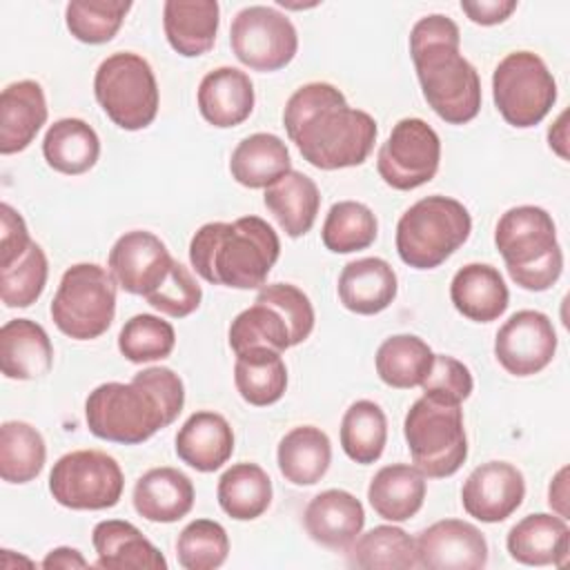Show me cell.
<instances>
[{"label": "cell", "mask_w": 570, "mask_h": 570, "mask_svg": "<svg viewBox=\"0 0 570 570\" xmlns=\"http://www.w3.org/2000/svg\"><path fill=\"white\" fill-rule=\"evenodd\" d=\"M40 566L47 570H53V568L73 570V568H89V561L80 554V550L60 546V548H53L51 552H47V557L42 559Z\"/></svg>", "instance_id": "51"}, {"label": "cell", "mask_w": 570, "mask_h": 570, "mask_svg": "<svg viewBox=\"0 0 570 570\" xmlns=\"http://www.w3.org/2000/svg\"><path fill=\"white\" fill-rule=\"evenodd\" d=\"M570 530L559 514L534 512L517 521L505 539V548L523 566H563L568 559Z\"/></svg>", "instance_id": "25"}, {"label": "cell", "mask_w": 570, "mask_h": 570, "mask_svg": "<svg viewBox=\"0 0 570 570\" xmlns=\"http://www.w3.org/2000/svg\"><path fill=\"white\" fill-rule=\"evenodd\" d=\"M463 13L481 27L505 22L517 9V0H461Z\"/></svg>", "instance_id": "50"}, {"label": "cell", "mask_w": 570, "mask_h": 570, "mask_svg": "<svg viewBox=\"0 0 570 570\" xmlns=\"http://www.w3.org/2000/svg\"><path fill=\"white\" fill-rule=\"evenodd\" d=\"M347 563L361 570H410L416 566V543L399 525H376L354 539Z\"/></svg>", "instance_id": "36"}, {"label": "cell", "mask_w": 570, "mask_h": 570, "mask_svg": "<svg viewBox=\"0 0 570 570\" xmlns=\"http://www.w3.org/2000/svg\"><path fill=\"white\" fill-rule=\"evenodd\" d=\"M31 245V236L24 218L9 205H0V263H7L22 254Z\"/></svg>", "instance_id": "49"}, {"label": "cell", "mask_w": 570, "mask_h": 570, "mask_svg": "<svg viewBox=\"0 0 570 570\" xmlns=\"http://www.w3.org/2000/svg\"><path fill=\"white\" fill-rule=\"evenodd\" d=\"M525 497V479L519 468L505 461H488L470 472L461 488L463 510L483 521H505Z\"/></svg>", "instance_id": "17"}, {"label": "cell", "mask_w": 570, "mask_h": 570, "mask_svg": "<svg viewBox=\"0 0 570 570\" xmlns=\"http://www.w3.org/2000/svg\"><path fill=\"white\" fill-rule=\"evenodd\" d=\"M116 281L96 263H76L65 269L51 301L56 327L76 341L102 336L116 316Z\"/></svg>", "instance_id": "8"}, {"label": "cell", "mask_w": 570, "mask_h": 570, "mask_svg": "<svg viewBox=\"0 0 570 570\" xmlns=\"http://www.w3.org/2000/svg\"><path fill=\"white\" fill-rule=\"evenodd\" d=\"M53 345L42 325L31 318H11L0 330V370L13 381H33L49 374Z\"/></svg>", "instance_id": "23"}, {"label": "cell", "mask_w": 570, "mask_h": 570, "mask_svg": "<svg viewBox=\"0 0 570 570\" xmlns=\"http://www.w3.org/2000/svg\"><path fill=\"white\" fill-rule=\"evenodd\" d=\"M96 568L102 570H165L163 552L129 521L107 519L94 525Z\"/></svg>", "instance_id": "19"}, {"label": "cell", "mask_w": 570, "mask_h": 570, "mask_svg": "<svg viewBox=\"0 0 570 570\" xmlns=\"http://www.w3.org/2000/svg\"><path fill=\"white\" fill-rule=\"evenodd\" d=\"M434 363L430 345L414 334H394L385 338L374 356L379 379L396 390L419 387Z\"/></svg>", "instance_id": "35"}, {"label": "cell", "mask_w": 570, "mask_h": 570, "mask_svg": "<svg viewBox=\"0 0 570 570\" xmlns=\"http://www.w3.org/2000/svg\"><path fill=\"white\" fill-rule=\"evenodd\" d=\"M548 503L561 519H568V468H561L554 474L548 488Z\"/></svg>", "instance_id": "52"}, {"label": "cell", "mask_w": 570, "mask_h": 570, "mask_svg": "<svg viewBox=\"0 0 570 570\" xmlns=\"http://www.w3.org/2000/svg\"><path fill=\"white\" fill-rule=\"evenodd\" d=\"M367 501L381 519L392 523L407 521L423 508L425 476L410 463L385 465L372 476Z\"/></svg>", "instance_id": "29"}, {"label": "cell", "mask_w": 570, "mask_h": 570, "mask_svg": "<svg viewBox=\"0 0 570 570\" xmlns=\"http://www.w3.org/2000/svg\"><path fill=\"white\" fill-rule=\"evenodd\" d=\"M85 421L94 436L122 445H138L176 419L165 403L136 376L131 383L109 381L89 392Z\"/></svg>", "instance_id": "5"}, {"label": "cell", "mask_w": 570, "mask_h": 570, "mask_svg": "<svg viewBox=\"0 0 570 570\" xmlns=\"http://www.w3.org/2000/svg\"><path fill=\"white\" fill-rule=\"evenodd\" d=\"M174 325L156 314L131 316L118 334V350L131 363L163 361L174 352Z\"/></svg>", "instance_id": "44"}, {"label": "cell", "mask_w": 570, "mask_h": 570, "mask_svg": "<svg viewBox=\"0 0 570 570\" xmlns=\"http://www.w3.org/2000/svg\"><path fill=\"white\" fill-rule=\"evenodd\" d=\"M229 347L234 354L247 350H272L283 354L292 347V336L283 314L263 301H254L252 307L243 309L229 325Z\"/></svg>", "instance_id": "40"}, {"label": "cell", "mask_w": 570, "mask_h": 570, "mask_svg": "<svg viewBox=\"0 0 570 570\" xmlns=\"http://www.w3.org/2000/svg\"><path fill=\"white\" fill-rule=\"evenodd\" d=\"M129 9V0H71L65 7V22L76 40L105 45L118 33Z\"/></svg>", "instance_id": "43"}, {"label": "cell", "mask_w": 570, "mask_h": 570, "mask_svg": "<svg viewBox=\"0 0 570 570\" xmlns=\"http://www.w3.org/2000/svg\"><path fill=\"white\" fill-rule=\"evenodd\" d=\"M379 234V220L374 212L358 200H338L330 207L321 238L334 254H352L367 249Z\"/></svg>", "instance_id": "41"}, {"label": "cell", "mask_w": 570, "mask_h": 570, "mask_svg": "<svg viewBox=\"0 0 570 570\" xmlns=\"http://www.w3.org/2000/svg\"><path fill=\"white\" fill-rule=\"evenodd\" d=\"M557 352L552 321L539 309L514 312L497 332L494 356L512 376H532L546 370Z\"/></svg>", "instance_id": "14"}, {"label": "cell", "mask_w": 570, "mask_h": 570, "mask_svg": "<svg viewBox=\"0 0 570 570\" xmlns=\"http://www.w3.org/2000/svg\"><path fill=\"white\" fill-rule=\"evenodd\" d=\"M220 7L216 0H167L163 29L171 49L185 58L207 53L218 33Z\"/></svg>", "instance_id": "28"}, {"label": "cell", "mask_w": 570, "mask_h": 570, "mask_svg": "<svg viewBox=\"0 0 570 570\" xmlns=\"http://www.w3.org/2000/svg\"><path fill=\"white\" fill-rule=\"evenodd\" d=\"M472 218L463 203L450 196L416 200L396 223V252L414 269H434L445 263L470 236Z\"/></svg>", "instance_id": "6"}, {"label": "cell", "mask_w": 570, "mask_h": 570, "mask_svg": "<svg viewBox=\"0 0 570 570\" xmlns=\"http://www.w3.org/2000/svg\"><path fill=\"white\" fill-rule=\"evenodd\" d=\"M256 301L274 305L283 318L287 321L289 336H292V347L303 343L312 330H314V307L303 289L289 283H272L263 285L256 294Z\"/></svg>", "instance_id": "47"}, {"label": "cell", "mask_w": 570, "mask_h": 570, "mask_svg": "<svg viewBox=\"0 0 570 570\" xmlns=\"http://www.w3.org/2000/svg\"><path fill=\"white\" fill-rule=\"evenodd\" d=\"M492 98L508 125L528 129L550 114L557 100V82L541 56L512 51L494 67Z\"/></svg>", "instance_id": "10"}, {"label": "cell", "mask_w": 570, "mask_h": 570, "mask_svg": "<svg viewBox=\"0 0 570 570\" xmlns=\"http://www.w3.org/2000/svg\"><path fill=\"white\" fill-rule=\"evenodd\" d=\"M403 436L412 463L423 476H452L468 459L461 403L423 394L405 414Z\"/></svg>", "instance_id": "7"}, {"label": "cell", "mask_w": 570, "mask_h": 570, "mask_svg": "<svg viewBox=\"0 0 570 570\" xmlns=\"http://www.w3.org/2000/svg\"><path fill=\"white\" fill-rule=\"evenodd\" d=\"M47 461L42 434L24 421H4L0 428V476L7 483L33 481Z\"/></svg>", "instance_id": "38"}, {"label": "cell", "mask_w": 570, "mask_h": 570, "mask_svg": "<svg viewBox=\"0 0 570 570\" xmlns=\"http://www.w3.org/2000/svg\"><path fill=\"white\" fill-rule=\"evenodd\" d=\"M42 156L53 171L80 176L98 163L100 138L82 118H60L42 138Z\"/></svg>", "instance_id": "33"}, {"label": "cell", "mask_w": 570, "mask_h": 570, "mask_svg": "<svg viewBox=\"0 0 570 570\" xmlns=\"http://www.w3.org/2000/svg\"><path fill=\"white\" fill-rule=\"evenodd\" d=\"M416 566L428 570H481L488 563L483 532L463 519L428 525L416 539Z\"/></svg>", "instance_id": "16"}, {"label": "cell", "mask_w": 570, "mask_h": 570, "mask_svg": "<svg viewBox=\"0 0 570 570\" xmlns=\"http://www.w3.org/2000/svg\"><path fill=\"white\" fill-rule=\"evenodd\" d=\"M338 301L345 309L372 316L392 305L399 281L392 265L379 256L350 261L338 276Z\"/></svg>", "instance_id": "22"}, {"label": "cell", "mask_w": 570, "mask_h": 570, "mask_svg": "<svg viewBox=\"0 0 570 570\" xmlns=\"http://www.w3.org/2000/svg\"><path fill=\"white\" fill-rule=\"evenodd\" d=\"M49 263L42 247L31 245L16 258L0 263V298L7 307H29L45 292Z\"/></svg>", "instance_id": "42"}, {"label": "cell", "mask_w": 570, "mask_h": 570, "mask_svg": "<svg viewBox=\"0 0 570 570\" xmlns=\"http://www.w3.org/2000/svg\"><path fill=\"white\" fill-rule=\"evenodd\" d=\"M566 118L568 114L563 111L554 125L548 129V145L552 151H557L563 160H568V134H566Z\"/></svg>", "instance_id": "53"}, {"label": "cell", "mask_w": 570, "mask_h": 570, "mask_svg": "<svg viewBox=\"0 0 570 570\" xmlns=\"http://www.w3.org/2000/svg\"><path fill=\"white\" fill-rule=\"evenodd\" d=\"M216 497L227 517L236 521H254L272 503V479L256 463H234L220 474Z\"/></svg>", "instance_id": "34"}, {"label": "cell", "mask_w": 570, "mask_h": 570, "mask_svg": "<svg viewBox=\"0 0 570 570\" xmlns=\"http://www.w3.org/2000/svg\"><path fill=\"white\" fill-rule=\"evenodd\" d=\"M94 94L114 125L145 129L158 114V82L151 65L131 51L107 56L94 76Z\"/></svg>", "instance_id": "9"}, {"label": "cell", "mask_w": 570, "mask_h": 570, "mask_svg": "<svg viewBox=\"0 0 570 570\" xmlns=\"http://www.w3.org/2000/svg\"><path fill=\"white\" fill-rule=\"evenodd\" d=\"M263 203L272 212L281 229L289 238H298L305 236L316 220L321 207V191L309 176L289 169L283 178L265 189Z\"/></svg>", "instance_id": "31"}, {"label": "cell", "mask_w": 570, "mask_h": 570, "mask_svg": "<svg viewBox=\"0 0 570 570\" xmlns=\"http://www.w3.org/2000/svg\"><path fill=\"white\" fill-rule=\"evenodd\" d=\"M276 463L285 481L294 485L318 483L332 463L330 436L314 425L292 428L276 450Z\"/></svg>", "instance_id": "32"}, {"label": "cell", "mask_w": 570, "mask_h": 570, "mask_svg": "<svg viewBox=\"0 0 570 570\" xmlns=\"http://www.w3.org/2000/svg\"><path fill=\"white\" fill-rule=\"evenodd\" d=\"M229 537L218 521L194 519L176 539V557L185 570H214L227 561Z\"/></svg>", "instance_id": "45"}, {"label": "cell", "mask_w": 570, "mask_h": 570, "mask_svg": "<svg viewBox=\"0 0 570 570\" xmlns=\"http://www.w3.org/2000/svg\"><path fill=\"white\" fill-rule=\"evenodd\" d=\"M234 383L240 399L249 405L265 407L285 394L287 367L278 352L272 350H247L236 354Z\"/></svg>", "instance_id": "37"}, {"label": "cell", "mask_w": 570, "mask_h": 570, "mask_svg": "<svg viewBox=\"0 0 570 570\" xmlns=\"http://www.w3.org/2000/svg\"><path fill=\"white\" fill-rule=\"evenodd\" d=\"M410 56L421 91L448 125H465L481 109V78L461 53V31L443 13H430L410 31Z\"/></svg>", "instance_id": "2"}, {"label": "cell", "mask_w": 570, "mask_h": 570, "mask_svg": "<svg viewBox=\"0 0 570 570\" xmlns=\"http://www.w3.org/2000/svg\"><path fill=\"white\" fill-rule=\"evenodd\" d=\"M194 483L176 468H151L134 485L136 512L154 523H174L194 508Z\"/></svg>", "instance_id": "26"}, {"label": "cell", "mask_w": 570, "mask_h": 570, "mask_svg": "<svg viewBox=\"0 0 570 570\" xmlns=\"http://www.w3.org/2000/svg\"><path fill=\"white\" fill-rule=\"evenodd\" d=\"M278 254V234L258 216L205 223L189 240V263L196 274L232 289L263 287Z\"/></svg>", "instance_id": "3"}, {"label": "cell", "mask_w": 570, "mask_h": 570, "mask_svg": "<svg viewBox=\"0 0 570 570\" xmlns=\"http://www.w3.org/2000/svg\"><path fill=\"white\" fill-rule=\"evenodd\" d=\"M234 452V430L227 419L212 410L194 412L176 434V454L198 472L223 468Z\"/></svg>", "instance_id": "24"}, {"label": "cell", "mask_w": 570, "mask_h": 570, "mask_svg": "<svg viewBox=\"0 0 570 570\" xmlns=\"http://www.w3.org/2000/svg\"><path fill=\"white\" fill-rule=\"evenodd\" d=\"M303 525L309 539L318 546L347 550L365 525V510L352 492L330 488L309 499Z\"/></svg>", "instance_id": "18"}, {"label": "cell", "mask_w": 570, "mask_h": 570, "mask_svg": "<svg viewBox=\"0 0 570 570\" xmlns=\"http://www.w3.org/2000/svg\"><path fill=\"white\" fill-rule=\"evenodd\" d=\"M125 488V476L114 456L100 450L62 454L49 474L51 497L69 510L114 508Z\"/></svg>", "instance_id": "11"}, {"label": "cell", "mask_w": 570, "mask_h": 570, "mask_svg": "<svg viewBox=\"0 0 570 570\" xmlns=\"http://www.w3.org/2000/svg\"><path fill=\"white\" fill-rule=\"evenodd\" d=\"M107 265L118 287L127 294L147 296L167 278L174 258L156 234L134 229L114 243Z\"/></svg>", "instance_id": "15"}, {"label": "cell", "mask_w": 570, "mask_h": 570, "mask_svg": "<svg viewBox=\"0 0 570 570\" xmlns=\"http://www.w3.org/2000/svg\"><path fill=\"white\" fill-rule=\"evenodd\" d=\"M254 100L249 76L236 67L212 69L198 85V111L218 129L245 122L254 111Z\"/></svg>", "instance_id": "20"}, {"label": "cell", "mask_w": 570, "mask_h": 570, "mask_svg": "<svg viewBox=\"0 0 570 570\" xmlns=\"http://www.w3.org/2000/svg\"><path fill=\"white\" fill-rule=\"evenodd\" d=\"M283 125L303 160L323 171L363 165L379 134L376 120L350 107L343 91L330 82L298 87L285 105Z\"/></svg>", "instance_id": "1"}, {"label": "cell", "mask_w": 570, "mask_h": 570, "mask_svg": "<svg viewBox=\"0 0 570 570\" xmlns=\"http://www.w3.org/2000/svg\"><path fill=\"white\" fill-rule=\"evenodd\" d=\"M494 245L510 278L528 292L550 289L563 272V252L552 216L537 205L508 209L494 229Z\"/></svg>", "instance_id": "4"}, {"label": "cell", "mask_w": 570, "mask_h": 570, "mask_svg": "<svg viewBox=\"0 0 570 570\" xmlns=\"http://www.w3.org/2000/svg\"><path fill=\"white\" fill-rule=\"evenodd\" d=\"M229 45L245 67L254 71H278L294 60L298 36L285 13L274 7L252 4L234 16Z\"/></svg>", "instance_id": "12"}, {"label": "cell", "mask_w": 570, "mask_h": 570, "mask_svg": "<svg viewBox=\"0 0 570 570\" xmlns=\"http://www.w3.org/2000/svg\"><path fill=\"white\" fill-rule=\"evenodd\" d=\"M441 163L439 134L421 118L399 120L376 156V169L385 185L399 191L430 183Z\"/></svg>", "instance_id": "13"}, {"label": "cell", "mask_w": 570, "mask_h": 570, "mask_svg": "<svg viewBox=\"0 0 570 570\" xmlns=\"http://www.w3.org/2000/svg\"><path fill=\"white\" fill-rule=\"evenodd\" d=\"M47 98L36 80H18L0 94V154L27 149L47 122Z\"/></svg>", "instance_id": "21"}, {"label": "cell", "mask_w": 570, "mask_h": 570, "mask_svg": "<svg viewBox=\"0 0 570 570\" xmlns=\"http://www.w3.org/2000/svg\"><path fill=\"white\" fill-rule=\"evenodd\" d=\"M450 298L459 314L474 323H492L510 301L508 285L501 272L488 263L463 265L450 283Z\"/></svg>", "instance_id": "27"}, {"label": "cell", "mask_w": 570, "mask_h": 570, "mask_svg": "<svg viewBox=\"0 0 570 570\" xmlns=\"http://www.w3.org/2000/svg\"><path fill=\"white\" fill-rule=\"evenodd\" d=\"M145 301L160 314H167L171 318H185L198 309L203 301V289L191 272L174 261L167 278L151 294H147Z\"/></svg>", "instance_id": "46"}, {"label": "cell", "mask_w": 570, "mask_h": 570, "mask_svg": "<svg viewBox=\"0 0 570 570\" xmlns=\"http://www.w3.org/2000/svg\"><path fill=\"white\" fill-rule=\"evenodd\" d=\"M423 394L450 401V403H463L474 387L472 374L468 365H463L454 356L434 354V363L430 367V374L421 383Z\"/></svg>", "instance_id": "48"}, {"label": "cell", "mask_w": 570, "mask_h": 570, "mask_svg": "<svg viewBox=\"0 0 570 570\" xmlns=\"http://www.w3.org/2000/svg\"><path fill=\"white\" fill-rule=\"evenodd\" d=\"M292 169L287 145L267 131L243 138L229 158L232 178L249 189H267Z\"/></svg>", "instance_id": "30"}, {"label": "cell", "mask_w": 570, "mask_h": 570, "mask_svg": "<svg viewBox=\"0 0 570 570\" xmlns=\"http://www.w3.org/2000/svg\"><path fill=\"white\" fill-rule=\"evenodd\" d=\"M387 441V419L379 403L361 399L354 401L341 421V448L361 465L381 459Z\"/></svg>", "instance_id": "39"}]
</instances>
